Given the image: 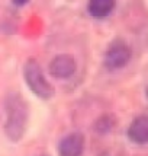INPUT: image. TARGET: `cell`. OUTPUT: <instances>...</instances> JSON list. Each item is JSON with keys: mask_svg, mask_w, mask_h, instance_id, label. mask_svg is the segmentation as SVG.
Wrapping results in <instances>:
<instances>
[{"mask_svg": "<svg viewBox=\"0 0 148 156\" xmlns=\"http://www.w3.org/2000/svg\"><path fill=\"white\" fill-rule=\"evenodd\" d=\"M23 77L29 86V89L41 99H51L54 96V88L49 82L45 79L42 73V69L35 58H29L23 66Z\"/></svg>", "mask_w": 148, "mask_h": 156, "instance_id": "2", "label": "cell"}, {"mask_svg": "<svg viewBox=\"0 0 148 156\" xmlns=\"http://www.w3.org/2000/svg\"><path fill=\"white\" fill-rule=\"evenodd\" d=\"M128 137L131 142L136 144L148 143V117L140 115L131 122L128 129Z\"/></svg>", "mask_w": 148, "mask_h": 156, "instance_id": "6", "label": "cell"}, {"mask_svg": "<svg viewBox=\"0 0 148 156\" xmlns=\"http://www.w3.org/2000/svg\"><path fill=\"white\" fill-rule=\"evenodd\" d=\"M131 60V48L121 40L113 41L105 54V66L109 70H118L128 64Z\"/></svg>", "mask_w": 148, "mask_h": 156, "instance_id": "3", "label": "cell"}, {"mask_svg": "<svg viewBox=\"0 0 148 156\" xmlns=\"http://www.w3.org/2000/svg\"><path fill=\"white\" fill-rule=\"evenodd\" d=\"M115 9V2L113 0H92L89 3L87 10L96 19H102L106 18L112 13V10Z\"/></svg>", "mask_w": 148, "mask_h": 156, "instance_id": "7", "label": "cell"}, {"mask_svg": "<svg viewBox=\"0 0 148 156\" xmlns=\"http://www.w3.org/2000/svg\"><path fill=\"white\" fill-rule=\"evenodd\" d=\"M42 156H47V155H42Z\"/></svg>", "mask_w": 148, "mask_h": 156, "instance_id": "11", "label": "cell"}, {"mask_svg": "<svg viewBox=\"0 0 148 156\" xmlns=\"http://www.w3.org/2000/svg\"><path fill=\"white\" fill-rule=\"evenodd\" d=\"M147 96H148V88H147Z\"/></svg>", "mask_w": 148, "mask_h": 156, "instance_id": "10", "label": "cell"}, {"mask_svg": "<svg viewBox=\"0 0 148 156\" xmlns=\"http://www.w3.org/2000/svg\"><path fill=\"white\" fill-rule=\"evenodd\" d=\"M6 136L12 142H18L23 137L28 126V105L19 94H10L6 99Z\"/></svg>", "mask_w": 148, "mask_h": 156, "instance_id": "1", "label": "cell"}, {"mask_svg": "<svg viewBox=\"0 0 148 156\" xmlns=\"http://www.w3.org/2000/svg\"><path fill=\"white\" fill-rule=\"evenodd\" d=\"M84 150V136L81 133H71L61 139L58 144L60 156H81Z\"/></svg>", "mask_w": 148, "mask_h": 156, "instance_id": "5", "label": "cell"}, {"mask_svg": "<svg viewBox=\"0 0 148 156\" xmlns=\"http://www.w3.org/2000/svg\"><path fill=\"white\" fill-rule=\"evenodd\" d=\"M112 127H113V120H112L109 115L100 117V118L96 121V124H94V129H96V131H97V133H100V134L108 133Z\"/></svg>", "mask_w": 148, "mask_h": 156, "instance_id": "8", "label": "cell"}, {"mask_svg": "<svg viewBox=\"0 0 148 156\" xmlns=\"http://www.w3.org/2000/svg\"><path fill=\"white\" fill-rule=\"evenodd\" d=\"M76 60L70 54H60L54 57L52 61L49 63V73L54 76V77H58V79H66V77H70V76L74 75L76 72Z\"/></svg>", "mask_w": 148, "mask_h": 156, "instance_id": "4", "label": "cell"}, {"mask_svg": "<svg viewBox=\"0 0 148 156\" xmlns=\"http://www.w3.org/2000/svg\"><path fill=\"white\" fill-rule=\"evenodd\" d=\"M26 3H28L26 0H22V2H13V5H19V6L20 5H26Z\"/></svg>", "mask_w": 148, "mask_h": 156, "instance_id": "9", "label": "cell"}]
</instances>
